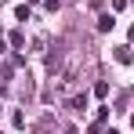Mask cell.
I'll return each instance as SVG.
<instances>
[{
    "label": "cell",
    "mask_w": 134,
    "mask_h": 134,
    "mask_svg": "<svg viewBox=\"0 0 134 134\" xmlns=\"http://www.w3.org/2000/svg\"><path fill=\"white\" fill-rule=\"evenodd\" d=\"M109 134H120V131H109Z\"/></svg>",
    "instance_id": "7"
},
{
    "label": "cell",
    "mask_w": 134,
    "mask_h": 134,
    "mask_svg": "<svg viewBox=\"0 0 134 134\" xmlns=\"http://www.w3.org/2000/svg\"><path fill=\"white\" fill-rule=\"evenodd\" d=\"M15 18H18V22H25V18H29V7H25V4H18V7H15Z\"/></svg>",
    "instance_id": "6"
},
{
    "label": "cell",
    "mask_w": 134,
    "mask_h": 134,
    "mask_svg": "<svg viewBox=\"0 0 134 134\" xmlns=\"http://www.w3.org/2000/svg\"><path fill=\"white\" fill-rule=\"evenodd\" d=\"M58 62H62V44H58V47H51V51H47V69L54 72V69H58Z\"/></svg>",
    "instance_id": "1"
},
{
    "label": "cell",
    "mask_w": 134,
    "mask_h": 134,
    "mask_svg": "<svg viewBox=\"0 0 134 134\" xmlns=\"http://www.w3.org/2000/svg\"><path fill=\"white\" fill-rule=\"evenodd\" d=\"M33 4H40V0H33Z\"/></svg>",
    "instance_id": "8"
},
{
    "label": "cell",
    "mask_w": 134,
    "mask_h": 134,
    "mask_svg": "<svg viewBox=\"0 0 134 134\" xmlns=\"http://www.w3.org/2000/svg\"><path fill=\"white\" fill-rule=\"evenodd\" d=\"M11 127H25V116H22V112H18V109L11 112Z\"/></svg>",
    "instance_id": "5"
},
{
    "label": "cell",
    "mask_w": 134,
    "mask_h": 134,
    "mask_svg": "<svg viewBox=\"0 0 134 134\" xmlns=\"http://www.w3.org/2000/svg\"><path fill=\"white\" fill-rule=\"evenodd\" d=\"M112 25H116V22H112V15H102V18H98V33H109Z\"/></svg>",
    "instance_id": "4"
},
{
    "label": "cell",
    "mask_w": 134,
    "mask_h": 134,
    "mask_svg": "<svg viewBox=\"0 0 134 134\" xmlns=\"http://www.w3.org/2000/svg\"><path fill=\"white\" fill-rule=\"evenodd\" d=\"M112 54H116V62H120V65H131V47H116Z\"/></svg>",
    "instance_id": "3"
},
{
    "label": "cell",
    "mask_w": 134,
    "mask_h": 134,
    "mask_svg": "<svg viewBox=\"0 0 134 134\" xmlns=\"http://www.w3.org/2000/svg\"><path fill=\"white\" fill-rule=\"evenodd\" d=\"M69 109H72V112H83V109H87V94H72V98H69Z\"/></svg>",
    "instance_id": "2"
}]
</instances>
